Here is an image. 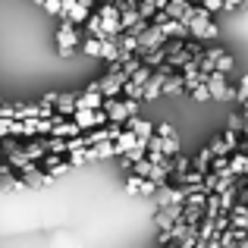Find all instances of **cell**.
<instances>
[{"instance_id":"1","label":"cell","mask_w":248,"mask_h":248,"mask_svg":"<svg viewBox=\"0 0 248 248\" xmlns=\"http://www.w3.org/2000/svg\"><path fill=\"white\" fill-rule=\"evenodd\" d=\"M129 82V76L123 73V69H116V73H107V76H101L97 79V94L104 97V101H110V97H120V91H123V85Z\"/></svg>"},{"instance_id":"2","label":"cell","mask_w":248,"mask_h":248,"mask_svg":"<svg viewBox=\"0 0 248 248\" xmlns=\"http://www.w3.org/2000/svg\"><path fill=\"white\" fill-rule=\"evenodd\" d=\"M79 44V31L73 29V22L69 19H63V25L57 29V54L60 57H69V50Z\"/></svg>"},{"instance_id":"3","label":"cell","mask_w":248,"mask_h":248,"mask_svg":"<svg viewBox=\"0 0 248 248\" xmlns=\"http://www.w3.org/2000/svg\"><path fill=\"white\" fill-rule=\"evenodd\" d=\"M204 88H207V94L217 97V101H232L230 79H226L223 73H211V76H207V82H204Z\"/></svg>"},{"instance_id":"4","label":"cell","mask_w":248,"mask_h":248,"mask_svg":"<svg viewBox=\"0 0 248 248\" xmlns=\"http://www.w3.org/2000/svg\"><path fill=\"white\" fill-rule=\"evenodd\" d=\"M188 38L192 41H214V38H220V29L211 19H192L188 22Z\"/></svg>"},{"instance_id":"5","label":"cell","mask_w":248,"mask_h":248,"mask_svg":"<svg viewBox=\"0 0 248 248\" xmlns=\"http://www.w3.org/2000/svg\"><path fill=\"white\" fill-rule=\"evenodd\" d=\"M164 41H167V38L160 35V29H157V25H148V31L139 38V50H135V57H145L148 50H157V47H164Z\"/></svg>"},{"instance_id":"6","label":"cell","mask_w":248,"mask_h":248,"mask_svg":"<svg viewBox=\"0 0 248 248\" xmlns=\"http://www.w3.org/2000/svg\"><path fill=\"white\" fill-rule=\"evenodd\" d=\"M76 135H85V132L76 126L73 120H60V116H54V129H50L47 139H76Z\"/></svg>"},{"instance_id":"7","label":"cell","mask_w":248,"mask_h":248,"mask_svg":"<svg viewBox=\"0 0 248 248\" xmlns=\"http://www.w3.org/2000/svg\"><path fill=\"white\" fill-rule=\"evenodd\" d=\"M76 91H69V94H57V101H54V116H60V120H73V113H76Z\"/></svg>"},{"instance_id":"8","label":"cell","mask_w":248,"mask_h":248,"mask_svg":"<svg viewBox=\"0 0 248 248\" xmlns=\"http://www.w3.org/2000/svg\"><path fill=\"white\" fill-rule=\"evenodd\" d=\"M182 207H186V201H182V204H164L157 211V226H160V232L164 230H170V226L176 223V220L182 217Z\"/></svg>"},{"instance_id":"9","label":"cell","mask_w":248,"mask_h":248,"mask_svg":"<svg viewBox=\"0 0 248 248\" xmlns=\"http://www.w3.org/2000/svg\"><path fill=\"white\" fill-rule=\"evenodd\" d=\"M157 29H160V35H164L167 41L170 38H173V41H188V29L179 22V19H167V22L157 25Z\"/></svg>"},{"instance_id":"10","label":"cell","mask_w":248,"mask_h":248,"mask_svg":"<svg viewBox=\"0 0 248 248\" xmlns=\"http://www.w3.org/2000/svg\"><path fill=\"white\" fill-rule=\"evenodd\" d=\"M22 182H25V188H41V186H50L54 179H50L44 170H38V164H31V167L22 173Z\"/></svg>"},{"instance_id":"11","label":"cell","mask_w":248,"mask_h":248,"mask_svg":"<svg viewBox=\"0 0 248 248\" xmlns=\"http://www.w3.org/2000/svg\"><path fill=\"white\" fill-rule=\"evenodd\" d=\"M129 123V132L135 135V139H141V141H148L154 135V123L151 120H141V116H132V120H126Z\"/></svg>"},{"instance_id":"12","label":"cell","mask_w":248,"mask_h":248,"mask_svg":"<svg viewBox=\"0 0 248 248\" xmlns=\"http://www.w3.org/2000/svg\"><path fill=\"white\" fill-rule=\"evenodd\" d=\"M101 107H104V97L97 91H82L76 97V110H101Z\"/></svg>"},{"instance_id":"13","label":"cell","mask_w":248,"mask_h":248,"mask_svg":"<svg viewBox=\"0 0 248 248\" xmlns=\"http://www.w3.org/2000/svg\"><path fill=\"white\" fill-rule=\"evenodd\" d=\"M220 54H223V47H207L204 54H201V63H198V73L211 76V73H214V66H217V60H220Z\"/></svg>"},{"instance_id":"14","label":"cell","mask_w":248,"mask_h":248,"mask_svg":"<svg viewBox=\"0 0 248 248\" xmlns=\"http://www.w3.org/2000/svg\"><path fill=\"white\" fill-rule=\"evenodd\" d=\"M19 151H22V157H25V160H31V164H38V160H44V154H47V148H44V139H41V141H31V145L19 148Z\"/></svg>"},{"instance_id":"15","label":"cell","mask_w":248,"mask_h":248,"mask_svg":"<svg viewBox=\"0 0 248 248\" xmlns=\"http://www.w3.org/2000/svg\"><path fill=\"white\" fill-rule=\"evenodd\" d=\"M101 57L107 63H123V60H129V57H123V50L116 47V41H101Z\"/></svg>"},{"instance_id":"16","label":"cell","mask_w":248,"mask_h":248,"mask_svg":"<svg viewBox=\"0 0 248 248\" xmlns=\"http://www.w3.org/2000/svg\"><path fill=\"white\" fill-rule=\"evenodd\" d=\"M135 141H139V139H135V135L129 132V129H123V132L113 139V151H116V154H126L129 148H135Z\"/></svg>"},{"instance_id":"17","label":"cell","mask_w":248,"mask_h":248,"mask_svg":"<svg viewBox=\"0 0 248 248\" xmlns=\"http://www.w3.org/2000/svg\"><path fill=\"white\" fill-rule=\"evenodd\" d=\"M182 76L179 73H173V76H167L164 79V88H160V94H182Z\"/></svg>"},{"instance_id":"18","label":"cell","mask_w":248,"mask_h":248,"mask_svg":"<svg viewBox=\"0 0 248 248\" xmlns=\"http://www.w3.org/2000/svg\"><path fill=\"white\" fill-rule=\"evenodd\" d=\"M91 157H94V160L116 157V151H113V141H101V145H91Z\"/></svg>"},{"instance_id":"19","label":"cell","mask_w":248,"mask_h":248,"mask_svg":"<svg viewBox=\"0 0 248 248\" xmlns=\"http://www.w3.org/2000/svg\"><path fill=\"white\" fill-rule=\"evenodd\" d=\"M188 10V3L186 0H170V3L164 6V13H167V19H182V13Z\"/></svg>"},{"instance_id":"20","label":"cell","mask_w":248,"mask_h":248,"mask_svg":"<svg viewBox=\"0 0 248 248\" xmlns=\"http://www.w3.org/2000/svg\"><path fill=\"white\" fill-rule=\"evenodd\" d=\"M135 22H139V13H135V6H129V10H123V13H120V35H123L126 29H132Z\"/></svg>"},{"instance_id":"21","label":"cell","mask_w":248,"mask_h":248,"mask_svg":"<svg viewBox=\"0 0 248 248\" xmlns=\"http://www.w3.org/2000/svg\"><path fill=\"white\" fill-rule=\"evenodd\" d=\"M151 73H154V69H148V66H139V69L132 73V79H129V82H132L135 88H141V91H145V85H148V79H151Z\"/></svg>"},{"instance_id":"22","label":"cell","mask_w":248,"mask_h":248,"mask_svg":"<svg viewBox=\"0 0 248 248\" xmlns=\"http://www.w3.org/2000/svg\"><path fill=\"white\" fill-rule=\"evenodd\" d=\"M188 170H192V160H188L186 154H176V157H173V173H170V176H186Z\"/></svg>"},{"instance_id":"23","label":"cell","mask_w":248,"mask_h":248,"mask_svg":"<svg viewBox=\"0 0 248 248\" xmlns=\"http://www.w3.org/2000/svg\"><path fill=\"white\" fill-rule=\"evenodd\" d=\"M160 151H164L167 157H176V154H182V151H179V139H176V135H170V139H160Z\"/></svg>"},{"instance_id":"24","label":"cell","mask_w":248,"mask_h":248,"mask_svg":"<svg viewBox=\"0 0 248 248\" xmlns=\"http://www.w3.org/2000/svg\"><path fill=\"white\" fill-rule=\"evenodd\" d=\"M232 66H236V60H232V54H226V50H223V54H220V60H217V66H214V73H230V69Z\"/></svg>"},{"instance_id":"25","label":"cell","mask_w":248,"mask_h":248,"mask_svg":"<svg viewBox=\"0 0 248 248\" xmlns=\"http://www.w3.org/2000/svg\"><path fill=\"white\" fill-rule=\"evenodd\" d=\"M19 135V120H0V139Z\"/></svg>"},{"instance_id":"26","label":"cell","mask_w":248,"mask_h":248,"mask_svg":"<svg viewBox=\"0 0 248 248\" xmlns=\"http://www.w3.org/2000/svg\"><path fill=\"white\" fill-rule=\"evenodd\" d=\"M220 141H223V148H226L230 154H236V148H239V132L226 129V132H223V139H220Z\"/></svg>"},{"instance_id":"27","label":"cell","mask_w":248,"mask_h":248,"mask_svg":"<svg viewBox=\"0 0 248 248\" xmlns=\"http://www.w3.org/2000/svg\"><path fill=\"white\" fill-rule=\"evenodd\" d=\"M223 170H230V154H220V157H214L207 173H223Z\"/></svg>"},{"instance_id":"28","label":"cell","mask_w":248,"mask_h":248,"mask_svg":"<svg viewBox=\"0 0 248 248\" xmlns=\"http://www.w3.org/2000/svg\"><path fill=\"white\" fill-rule=\"evenodd\" d=\"M141 182H145L141 176H132V173H129L126 176V195H139L141 192Z\"/></svg>"},{"instance_id":"29","label":"cell","mask_w":248,"mask_h":248,"mask_svg":"<svg viewBox=\"0 0 248 248\" xmlns=\"http://www.w3.org/2000/svg\"><path fill=\"white\" fill-rule=\"evenodd\" d=\"M232 101H239V104L248 101V76H245V79H239V88L232 91Z\"/></svg>"},{"instance_id":"30","label":"cell","mask_w":248,"mask_h":248,"mask_svg":"<svg viewBox=\"0 0 248 248\" xmlns=\"http://www.w3.org/2000/svg\"><path fill=\"white\" fill-rule=\"evenodd\" d=\"M82 50H85L88 57H101V41H94V38H88V41L82 44Z\"/></svg>"},{"instance_id":"31","label":"cell","mask_w":248,"mask_h":248,"mask_svg":"<svg viewBox=\"0 0 248 248\" xmlns=\"http://www.w3.org/2000/svg\"><path fill=\"white\" fill-rule=\"evenodd\" d=\"M154 135H157V139H170V135H176V129L170 126V123H160V126H154Z\"/></svg>"},{"instance_id":"32","label":"cell","mask_w":248,"mask_h":248,"mask_svg":"<svg viewBox=\"0 0 248 248\" xmlns=\"http://www.w3.org/2000/svg\"><path fill=\"white\" fill-rule=\"evenodd\" d=\"M38 3L44 6V13H50V16H60V0H38Z\"/></svg>"},{"instance_id":"33","label":"cell","mask_w":248,"mask_h":248,"mask_svg":"<svg viewBox=\"0 0 248 248\" xmlns=\"http://www.w3.org/2000/svg\"><path fill=\"white\" fill-rule=\"evenodd\" d=\"M192 97H195L198 104H207V101H211V94H207V88H204V85H198V88H192Z\"/></svg>"},{"instance_id":"34","label":"cell","mask_w":248,"mask_h":248,"mask_svg":"<svg viewBox=\"0 0 248 248\" xmlns=\"http://www.w3.org/2000/svg\"><path fill=\"white\" fill-rule=\"evenodd\" d=\"M69 170H73V167H69V164H63V160H60V164H57V167H50V170H47V176H50V179H57V176L69 173Z\"/></svg>"},{"instance_id":"35","label":"cell","mask_w":248,"mask_h":248,"mask_svg":"<svg viewBox=\"0 0 248 248\" xmlns=\"http://www.w3.org/2000/svg\"><path fill=\"white\" fill-rule=\"evenodd\" d=\"M207 151H211L214 157H220V154H230V151H226V148H223V141H220V139H214L211 145H207Z\"/></svg>"},{"instance_id":"36","label":"cell","mask_w":248,"mask_h":248,"mask_svg":"<svg viewBox=\"0 0 248 248\" xmlns=\"http://www.w3.org/2000/svg\"><path fill=\"white\" fill-rule=\"evenodd\" d=\"M82 164H88V160H85V148H82V151H73V154H69V167H82Z\"/></svg>"},{"instance_id":"37","label":"cell","mask_w":248,"mask_h":248,"mask_svg":"<svg viewBox=\"0 0 248 248\" xmlns=\"http://www.w3.org/2000/svg\"><path fill=\"white\" fill-rule=\"evenodd\" d=\"M242 3H245V0H220V10H226V13H236Z\"/></svg>"},{"instance_id":"38","label":"cell","mask_w":248,"mask_h":248,"mask_svg":"<svg viewBox=\"0 0 248 248\" xmlns=\"http://www.w3.org/2000/svg\"><path fill=\"white\" fill-rule=\"evenodd\" d=\"M201 6H204L207 13H220V0H201Z\"/></svg>"},{"instance_id":"39","label":"cell","mask_w":248,"mask_h":248,"mask_svg":"<svg viewBox=\"0 0 248 248\" xmlns=\"http://www.w3.org/2000/svg\"><path fill=\"white\" fill-rule=\"evenodd\" d=\"M57 164H60V154H44V167H57Z\"/></svg>"},{"instance_id":"40","label":"cell","mask_w":248,"mask_h":248,"mask_svg":"<svg viewBox=\"0 0 248 248\" xmlns=\"http://www.w3.org/2000/svg\"><path fill=\"white\" fill-rule=\"evenodd\" d=\"M230 129L232 132H242V116H230Z\"/></svg>"},{"instance_id":"41","label":"cell","mask_w":248,"mask_h":248,"mask_svg":"<svg viewBox=\"0 0 248 248\" xmlns=\"http://www.w3.org/2000/svg\"><path fill=\"white\" fill-rule=\"evenodd\" d=\"M54 101H57V91H50V94H44L38 104H50V107H54Z\"/></svg>"},{"instance_id":"42","label":"cell","mask_w":248,"mask_h":248,"mask_svg":"<svg viewBox=\"0 0 248 248\" xmlns=\"http://www.w3.org/2000/svg\"><path fill=\"white\" fill-rule=\"evenodd\" d=\"M10 173H13L10 167H6V164H0V179H3V176H10Z\"/></svg>"},{"instance_id":"43","label":"cell","mask_w":248,"mask_h":248,"mask_svg":"<svg viewBox=\"0 0 248 248\" xmlns=\"http://www.w3.org/2000/svg\"><path fill=\"white\" fill-rule=\"evenodd\" d=\"M242 126H245V139H248V116H245V123H242Z\"/></svg>"},{"instance_id":"44","label":"cell","mask_w":248,"mask_h":248,"mask_svg":"<svg viewBox=\"0 0 248 248\" xmlns=\"http://www.w3.org/2000/svg\"><path fill=\"white\" fill-rule=\"evenodd\" d=\"M0 164H3V145H0Z\"/></svg>"},{"instance_id":"45","label":"cell","mask_w":248,"mask_h":248,"mask_svg":"<svg viewBox=\"0 0 248 248\" xmlns=\"http://www.w3.org/2000/svg\"><path fill=\"white\" fill-rule=\"evenodd\" d=\"M186 3H201V0H186Z\"/></svg>"},{"instance_id":"46","label":"cell","mask_w":248,"mask_h":248,"mask_svg":"<svg viewBox=\"0 0 248 248\" xmlns=\"http://www.w3.org/2000/svg\"><path fill=\"white\" fill-rule=\"evenodd\" d=\"M245 116H248V101H245Z\"/></svg>"},{"instance_id":"47","label":"cell","mask_w":248,"mask_h":248,"mask_svg":"<svg viewBox=\"0 0 248 248\" xmlns=\"http://www.w3.org/2000/svg\"><path fill=\"white\" fill-rule=\"evenodd\" d=\"M126 3H139V0H126Z\"/></svg>"},{"instance_id":"48","label":"cell","mask_w":248,"mask_h":248,"mask_svg":"<svg viewBox=\"0 0 248 248\" xmlns=\"http://www.w3.org/2000/svg\"><path fill=\"white\" fill-rule=\"evenodd\" d=\"M101 3H113V0H101Z\"/></svg>"},{"instance_id":"49","label":"cell","mask_w":248,"mask_h":248,"mask_svg":"<svg viewBox=\"0 0 248 248\" xmlns=\"http://www.w3.org/2000/svg\"><path fill=\"white\" fill-rule=\"evenodd\" d=\"M0 104H3V97H0Z\"/></svg>"},{"instance_id":"50","label":"cell","mask_w":248,"mask_h":248,"mask_svg":"<svg viewBox=\"0 0 248 248\" xmlns=\"http://www.w3.org/2000/svg\"><path fill=\"white\" fill-rule=\"evenodd\" d=\"M173 248H179V245H173Z\"/></svg>"}]
</instances>
